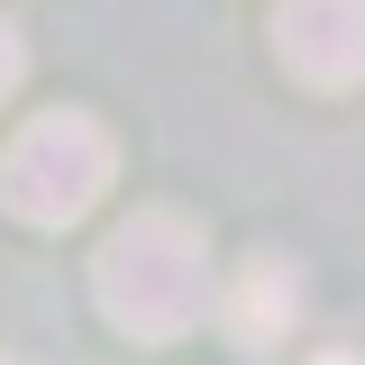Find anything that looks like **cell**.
Wrapping results in <instances>:
<instances>
[{"instance_id":"cell-1","label":"cell","mask_w":365,"mask_h":365,"mask_svg":"<svg viewBox=\"0 0 365 365\" xmlns=\"http://www.w3.org/2000/svg\"><path fill=\"white\" fill-rule=\"evenodd\" d=\"M91 292L128 338H182L210 311V247L182 210H137L91 256Z\"/></svg>"},{"instance_id":"cell-2","label":"cell","mask_w":365,"mask_h":365,"mask_svg":"<svg viewBox=\"0 0 365 365\" xmlns=\"http://www.w3.org/2000/svg\"><path fill=\"white\" fill-rule=\"evenodd\" d=\"M110 174H119L110 128H101V119H83V110H46V119H28V128L9 137L0 201H9L28 228H73L91 201L110 192Z\"/></svg>"},{"instance_id":"cell-3","label":"cell","mask_w":365,"mask_h":365,"mask_svg":"<svg viewBox=\"0 0 365 365\" xmlns=\"http://www.w3.org/2000/svg\"><path fill=\"white\" fill-rule=\"evenodd\" d=\"M274 46H283V64H292L302 83H319V91L365 83V0H283Z\"/></svg>"},{"instance_id":"cell-4","label":"cell","mask_w":365,"mask_h":365,"mask_svg":"<svg viewBox=\"0 0 365 365\" xmlns=\"http://www.w3.org/2000/svg\"><path fill=\"white\" fill-rule=\"evenodd\" d=\"M292 311H302V283L274 265V256H265V265H247V274L220 292V319H228L237 347H274V338L292 329Z\"/></svg>"},{"instance_id":"cell-5","label":"cell","mask_w":365,"mask_h":365,"mask_svg":"<svg viewBox=\"0 0 365 365\" xmlns=\"http://www.w3.org/2000/svg\"><path fill=\"white\" fill-rule=\"evenodd\" d=\"M19 73H28V46H19V28H9V19H0V101L19 91Z\"/></svg>"},{"instance_id":"cell-6","label":"cell","mask_w":365,"mask_h":365,"mask_svg":"<svg viewBox=\"0 0 365 365\" xmlns=\"http://www.w3.org/2000/svg\"><path fill=\"white\" fill-rule=\"evenodd\" d=\"M311 365H365V356H311Z\"/></svg>"},{"instance_id":"cell-7","label":"cell","mask_w":365,"mask_h":365,"mask_svg":"<svg viewBox=\"0 0 365 365\" xmlns=\"http://www.w3.org/2000/svg\"><path fill=\"white\" fill-rule=\"evenodd\" d=\"M0 365H37V356H0Z\"/></svg>"}]
</instances>
